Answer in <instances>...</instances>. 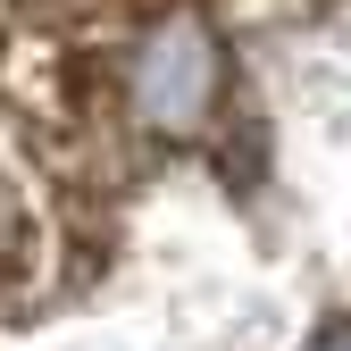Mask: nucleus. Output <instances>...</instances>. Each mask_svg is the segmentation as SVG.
<instances>
[{"instance_id":"1","label":"nucleus","mask_w":351,"mask_h":351,"mask_svg":"<svg viewBox=\"0 0 351 351\" xmlns=\"http://www.w3.org/2000/svg\"><path fill=\"white\" fill-rule=\"evenodd\" d=\"M125 109H134L151 134H193V125L217 109V42L201 17H159L143 34L134 67H125Z\"/></svg>"}]
</instances>
